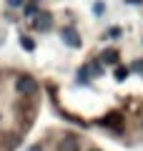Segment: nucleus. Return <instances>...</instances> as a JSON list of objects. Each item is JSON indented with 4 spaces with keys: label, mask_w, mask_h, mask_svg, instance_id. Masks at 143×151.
Instances as JSON below:
<instances>
[{
    "label": "nucleus",
    "mask_w": 143,
    "mask_h": 151,
    "mask_svg": "<svg viewBox=\"0 0 143 151\" xmlns=\"http://www.w3.org/2000/svg\"><path fill=\"white\" fill-rule=\"evenodd\" d=\"M15 88H18V93H23V96H35L38 83H35V78H30V76H20V78L15 81Z\"/></svg>",
    "instance_id": "obj_1"
},
{
    "label": "nucleus",
    "mask_w": 143,
    "mask_h": 151,
    "mask_svg": "<svg viewBox=\"0 0 143 151\" xmlns=\"http://www.w3.org/2000/svg\"><path fill=\"white\" fill-rule=\"evenodd\" d=\"M60 151H80V144H78V136L75 134H65L63 139H60Z\"/></svg>",
    "instance_id": "obj_2"
},
{
    "label": "nucleus",
    "mask_w": 143,
    "mask_h": 151,
    "mask_svg": "<svg viewBox=\"0 0 143 151\" xmlns=\"http://www.w3.org/2000/svg\"><path fill=\"white\" fill-rule=\"evenodd\" d=\"M121 124H123L121 113H108L106 119H103V126H108V129H113V131H121Z\"/></svg>",
    "instance_id": "obj_3"
},
{
    "label": "nucleus",
    "mask_w": 143,
    "mask_h": 151,
    "mask_svg": "<svg viewBox=\"0 0 143 151\" xmlns=\"http://www.w3.org/2000/svg\"><path fill=\"white\" fill-rule=\"evenodd\" d=\"M33 25H35L38 30H48V28L53 25V18L48 15V13H38V15H35V23H33Z\"/></svg>",
    "instance_id": "obj_4"
},
{
    "label": "nucleus",
    "mask_w": 143,
    "mask_h": 151,
    "mask_svg": "<svg viewBox=\"0 0 143 151\" xmlns=\"http://www.w3.org/2000/svg\"><path fill=\"white\" fill-rule=\"evenodd\" d=\"M63 40H65L68 45H73V48H78V45H80L78 33H75V30H70V28H68V30H63Z\"/></svg>",
    "instance_id": "obj_5"
},
{
    "label": "nucleus",
    "mask_w": 143,
    "mask_h": 151,
    "mask_svg": "<svg viewBox=\"0 0 143 151\" xmlns=\"http://www.w3.org/2000/svg\"><path fill=\"white\" fill-rule=\"evenodd\" d=\"M103 60H106V63H118V53L116 50H106V53H103Z\"/></svg>",
    "instance_id": "obj_6"
},
{
    "label": "nucleus",
    "mask_w": 143,
    "mask_h": 151,
    "mask_svg": "<svg viewBox=\"0 0 143 151\" xmlns=\"http://www.w3.org/2000/svg\"><path fill=\"white\" fill-rule=\"evenodd\" d=\"M128 78V68H121V65H118L116 68V81H126Z\"/></svg>",
    "instance_id": "obj_7"
},
{
    "label": "nucleus",
    "mask_w": 143,
    "mask_h": 151,
    "mask_svg": "<svg viewBox=\"0 0 143 151\" xmlns=\"http://www.w3.org/2000/svg\"><path fill=\"white\" fill-rule=\"evenodd\" d=\"M20 45H23L25 50H33V48H35V43H33L30 38H23V40H20Z\"/></svg>",
    "instance_id": "obj_8"
},
{
    "label": "nucleus",
    "mask_w": 143,
    "mask_h": 151,
    "mask_svg": "<svg viewBox=\"0 0 143 151\" xmlns=\"http://www.w3.org/2000/svg\"><path fill=\"white\" fill-rule=\"evenodd\" d=\"M90 70H93L95 76H101V73H103V70H101V65H98V63H90Z\"/></svg>",
    "instance_id": "obj_9"
},
{
    "label": "nucleus",
    "mask_w": 143,
    "mask_h": 151,
    "mask_svg": "<svg viewBox=\"0 0 143 151\" xmlns=\"http://www.w3.org/2000/svg\"><path fill=\"white\" fill-rule=\"evenodd\" d=\"M133 68H136V70H143V60H138V63H133Z\"/></svg>",
    "instance_id": "obj_10"
},
{
    "label": "nucleus",
    "mask_w": 143,
    "mask_h": 151,
    "mask_svg": "<svg viewBox=\"0 0 143 151\" xmlns=\"http://www.w3.org/2000/svg\"><path fill=\"white\" fill-rule=\"evenodd\" d=\"M20 3H23V0H10V5H20Z\"/></svg>",
    "instance_id": "obj_11"
},
{
    "label": "nucleus",
    "mask_w": 143,
    "mask_h": 151,
    "mask_svg": "<svg viewBox=\"0 0 143 151\" xmlns=\"http://www.w3.org/2000/svg\"><path fill=\"white\" fill-rule=\"evenodd\" d=\"M30 151H40V146H33V149H30Z\"/></svg>",
    "instance_id": "obj_12"
},
{
    "label": "nucleus",
    "mask_w": 143,
    "mask_h": 151,
    "mask_svg": "<svg viewBox=\"0 0 143 151\" xmlns=\"http://www.w3.org/2000/svg\"><path fill=\"white\" fill-rule=\"evenodd\" d=\"M90 151H101V149H90Z\"/></svg>",
    "instance_id": "obj_13"
}]
</instances>
